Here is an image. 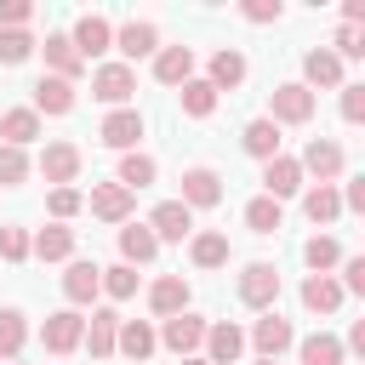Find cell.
<instances>
[{
  "instance_id": "obj_35",
  "label": "cell",
  "mask_w": 365,
  "mask_h": 365,
  "mask_svg": "<svg viewBox=\"0 0 365 365\" xmlns=\"http://www.w3.org/2000/svg\"><path fill=\"white\" fill-rule=\"evenodd\" d=\"M188 257H194V268H222L228 262V234H217V228L188 234Z\"/></svg>"
},
{
  "instance_id": "obj_48",
  "label": "cell",
  "mask_w": 365,
  "mask_h": 365,
  "mask_svg": "<svg viewBox=\"0 0 365 365\" xmlns=\"http://www.w3.org/2000/svg\"><path fill=\"white\" fill-rule=\"evenodd\" d=\"M336 194H342V211H365V177H348V188Z\"/></svg>"
},
{
  "instance_id": "obj_29",
  "label": "cell",
  "mask_w": 365,
  "mask_h": 365,
  "mask_svg": "<svg viewBox=\"0 0 365 365\" xmlns=\"http://www.w3.org/2000/svg\"><path fill=\"white\" fill-rule=\"evenodd\" d=\"M34 114H68L74 108V86L68 80H57V74H40L34 80V103H29Z\"/></svg>"
},
{
  "instance_id": "obj_2",
  "label": "cell",
  "mask_w": 365,
  "mask_h": 365,
  "mask_svg": "<svg viewBox=\"0 0 365 365\" xmlns=\"http://www.w3.org/2000/svg\"><path fill=\"white\" fill-rule=\"evenodd\" d=\"M234 291H240V302H245V308L268 314V308L279 302V268H274V262H245V268H240V279H234Z\"/></svg>"
},
{
  "instance_id": "obj_37",
  "label": "cell",
  "mask_w": 365,
  "mask_h": 365,
  "mask_svg": "<svg viewBox=\"0 0 365 365\" xmlns=\"http://www.w3.org/2000/svg\"><path fill=\"white\" fill-rule=\"evenodd\" d=\"M302 262H308L314 274H331V268L342 262V245H336V234H314V240L302 245Z\"/></svg>"
},
{
  "instance_id": "obj_33",
  "label": "cell",
  "mask_w": 365,
  "mask_h": 365,
  "mask_svg": "<svg viewBox=\"0 0 365 365\" xmlns=\"http://www.w3.org/2000/svg\"><path fill=\"white\" fill-rule=\"evenodd\" d=\"M154 177H160V165H154V160H148L143 148H131V154H120V171H114V182H120L125 194H137V188H148Z\"/></svg>"
},
{
  "instance_id": "obj_43",
  "label": "cell",
  "mask_w": 365,
  "mask_h": 365,
  "mask_svg": "<svg viewBox=\"0 0 365 365\" xmlns=\"http://www.w3.org/2000/svg\"><path fill=\"white\" fill-rule=\"evenodd\" d=\"M336 91H342V120L359 125V120H365V86H359V80H342Z\"/></svg>"
},
{
  "instance_id": "obj_22",
  "label": "cell",
  "mask_w": 365,
  "mask_h": 365,
  "mask_svg": "<svg viewBox=\"0 0 365 365\" xmlns=\"http://www.w3.org/2000/svg\"><path fill=\"white\" fill-rule=\"evenodd\" d=\"M29 257H40V262H68V257H74V228H68V222H46V228L29 240Z\"/></svg>"
},
{
  "instance_id": "obj_50",
  "label": "cell",
  "mask_w": 365,
  "mask_h": 365,
  "mask_svg": "<svg viewBox=\"0 0 365 365\" xmlns=\"http://www.w3.org/2000/svg\"><path fill=\"white\" fill-rule=\"evenodd\" d=\"M257 365H279V359H257Z\"/></svg>"
},
{
  "instance_id": "obj_46",
  "label": "cell",
  "mask_w": 365,
  "mask_h": 365,
  "mask_svg": "<svg viewBox=\"0 0 365 365\" xmlns=\"http://www.w3.org/2000/svg\"><path fill=\"white\" fill-rule=\"evenodd\" d=\"M240 17H245V23H279V17H285V6H279V0H245V6H240Z\"/></svg>"
},
{
  "instance_id": "obj_40",
  "label": "cell",
  "mask_w": 365,
  "mask_h": 365,
  "mask_svg": "<svg viewBox=\"0 0 365 365\" xmlns=\"http://www.w3.org/2000/svg\"><path fill=\"white\" fill-rule=\"evenodd\" d=\"M46 211H51V222H68V217L86 211V194H80V188H51V194H46Z\"/></svg>"
},
{
  "instance_id": "obj_4",
  "label": "cell",
  "mask_w": 365,
  "mask_h": 365,
  "mask_svg": "<svg viewBox=\"0 0 365 365\" xmlns=\"http://www.w3.org/2000/svg\"><path fill=\"white\" fill-rule=\"evenodd\" d=\"M245 348H257V359H279L285 348H297V325H291L285 314H274V308H268V314L245 331Z\"/></svg>"
},
{
  "instance_id": "obj_27",
  "label": "cell",
  "mask_w": 365,
  "mask_h": 365,
  "mask_svg": "<svg viewBox=\"0 0 365 365\" xmlns=\"http://www.w3.org/2000/svg\"><path fill=\"white\" fill-rule=\"evenodd\" d=\"M297 297H302V308H308V314H336V308L348 302V297H342V285H336L331 274H308Z\"/></svg>"
},
{
  "instance_id": "obj_10",
  "label": "cell",
  "mask_w": 365,
  "mask_h": 365,
  "mask_svg": "<svg viewBox=\"0 0 365 365\" xmlns=\"http://www.w3.org/2000/svg\"><path fill=\"white\" fill-rule=\"evenodd\" d=\"M177 182H182V194H177V200H182L188 211H211V205H222V177H217L211 165H188Z\"/></svg>"
},
{
  "instance_id": "obj_47",
  "label": "cell",
  "mask_w": 365,
  "mask_h": 365,
  "mask_svg": "<svg viewBox=\"0 0 365 365\" xmlns=\"http://www.w3.org/2000/svg\"><path fill=\"white\" fill-rule=\"evenodd\" d=\"M29 17H34L29 0H0V29H29Z\"/></svg>"
},
{
  "instance_id": "obj_30",
  "label": "cell",
  "mask_w": 365,
  "mask_h": 365,
  "mask_svg": "<svg viewBox=\"0 0 365 365\" xmlns=\"http://www.w3.org/2000/svg\"><path fill=\"white\" fill-rule=\"evenodd\" d=\"M154 348H160V342H154V325H148V319H120L114 354H125V359H137V365H143V359H148Z\"/></svg>"
},
{
  "instance_id": "obj_34",
  "label": "cell",
  "mask_w": 365,
  "mask_h": 365,
  "mask_svg": "<svg viewBox=\"0 0 365 365\" xmlns=\"http://www.w3.org/2000/svg\"><path fill=\"white\" fill-rule=\"evenodd\" d=\"M245 228H251V234H279V228H285V205L268 200V194L245 200Z\"/></svg>"
},
{
  "instance_id": "obj_17",
  "label": "cell",
  "mask_w": 365,
  "mask_h": 365,
  "mask_svg": "<svg viewBox=\"0 0 365 365\" xmlns=\"http://www.w3.org/2000/svg\"><path fill=\"white\" fill-rule=\"evenodd\" d=\"M262 194H268V200L302 194V165H297V154H274V160L262 165Z\"/></svg>"
},
{
  "instance_id": "obj_41",
  "label": "cell",
  "mask_w": 365,
  "mask_h": 365,
  "mask_svg": "<svg viewBox=\"0 0 365 365\" xmlns=\"http://www.w3.org/2000/svg\"><path fill=\"white\" fill-rule=\"evenodd\" d=\"M29 51H34V34L29 29H0V63L11 68V63H29Z\"/></svg>"
},
{
  "instance_id": "obj_8",
  "label": "cell",
  "mask_w": 365,
  "mask_h": 365,
  "mask_svg": "<svg viewBox=\"0 0 365 365\" xmlns=\"http://www.w3.org/2000/svg\"><path fill=\"white\" fill-rule=\"evenodd\" d=\"M205 325L211 319H200V314H171V319H160V331H154V342H165L171 354H200V342H205Z\"/></svg>"
},
{
  "instance_id": "obj_28",
  "label": "cell",
  "mask_w": 365,
  "mask_h": 365,
  "mask_svg": "<svg viewBox=\"0 0 365 365\" xmlns=\"http://www.w3.org/2000/svg\"><path fill=\"white\" fill-rule=\"evenodd\" d=\"M297 359L302 365H348V348H342V336L314 331V336H297Z\"/></svg>"
},
{
  "instance_id": "obj_26",
  "label": "cell",
  "mask_w": 365,
  "mask_h": 365,
  "mask_svg": "<svg viewBox=\"0 0 365 365\" xmlns=\"http://www.w3.org/2000/svg\"><path fill=\"white\" fill-rule=\"evenodd\" d=\"M302 217H308L314 228H331V222L342 217V194H336V182H314V188L302 194Z\"/></svg>"
},
{
  "instance_id": "obj_36",
  "label": "cell",
  "mask_w": 365,
  "mask_h": 365,
  "mask_svg": "<svg viewBox=\"0 0 365 365\" xmlns=\"http://www.w3.org/2000/svg\"><path fill=\"white\" fill-rule=\"evenodd\" d=\"M23 342H29V319H23V308H0V359H17Z\"/></svg>"
},
{
  "instance_id": "obj_31",
  "label": "cell",
  "mask_w": 365,
  "mask_h": 365,
  "mask_svg": "<svg viewBox=\"0 0 365 365\" xmlns=\"http://www.w3.org/2000/svg\"><path fill=\"white\" fill-rule=\"evenodd\" d=\"M34 137H40V114L34 108H6L0 114V143L6 148H29Z\"/></svg>"
},
{
  "instance_id": "obj_1",
  "label": "cell",
  "mask_w": 365,
  "mask_h": 365,
  "mask_svg": "<svg viewBox=\"0 0 365 365\" xmlns=\"http://www.w3.org/2000/svg\"><path fill=\"white\" fill-rule=\"evenodd\" d=\"M314 108H319V97H314L302 80H285V86L268 91V120H274V125H308Z\"/></svg>"
},
{
  "instance_id": "obj_9",
  "label": "cell",
  "mask_w": 365,
  "mask_h": 365,
  "mask_svg": "<svg viewBox=\"0 0 365 365\" xmlns=\"http://www.w3.org/2000/svg\"><path fill=\"white\" fill-rule=\"evenodd\" d=\"M143 131H148V120H143L137 108H114V114L97 125V143H103V148H120V154H131V148L143 143Z\"/></svg>"
},
{
  "instance_id": "obj_25",
  "label": "cell",
  "mask_w": 365,
  "mask_h": 365,
  "mask_svg": "<svg viewBox=\"0 0 365 365\" xmlns=\"http://www.w3.org/2000/svg\"><path fill=\"white\" fill-rule=\"evenodd\" d=\"M302 86H308V91H336V86H342V63H336L325 46H314V51L302 57Z\"/></svg>"
},
{
  "instance_id": "obj_16",
  "label": "cell",
  "mask_w": 365,
  "mask_h": 365,
  "mask_svg": "<svg viewBox=\"0 0 365 365\" xmlns=\"http://www.w3.org/2000/svg\"><path fill=\"white\" fill-rule=\"evenodd\" d=\"M245 74H251V63H245V51H234V46H222V51H211V68H205V86H211V91H240V86H245Z\"/></svg>"
},
{
  "instance_id": "obj_12",
  "label": "cell",
  "mask_w": 365,
  "mask_h": 365,
  "mask_svg": "<svg viewBox=\"0 0 365 365\" xmlns=\"http://www.w3.org/2000/svg\"><path fill=\"white\" fill-rule=\"evenodd\" d=\"M114 51L125 57V68L137 63V57H154L160 51V29L148 23V17H131V23H120L114 29Z\"/></svg>"
},
{
  "instance_id": "obj_18",
  "label": "cell",
  "mask_w": 365,
  "mask_h": 365,
  "mask_svg": "<svg viewBox=\"0 0 365 365\" xmlns=\"http://www.w3.org/2000/svg\"><path fill=\"white\" fill-rule=\"evenodd\" d=\"M148 63H154V80L160 86H188L194 80V46H160Z\"/></svg>"
},
{
  "instance_id": "obj_39",
  "label": "cell",
  "mask_w": 365,
  "mask_h": 365,
  "mask_svg": "<svg viewBox=\"0 0 365 365\" xmlns=\"http://www.w3.org/2000/svg\"><path fill=\"white\" fill-rule=\"evenodd\" d=\"M137 285H143V279H137V268H125V262L103 268V297H108V302H131V297H137Z\"/></svg>"
},
{
  "instance_id": "obj_19",
  "label": "cell",
  "mask_w": 365,
  "mask_h": 365,
  "mask_svg": "<svg viewBox=\"0 0 365 365\" xmlns=\"http://www.w3.org/2000/svg\"><path fill=\"white\" fill-rule=\"evenodd\" d=\"M154 257H160L154 228H148V222H120V262H125V268H143V262H154Z\"/></svg>"
},
{
  "instance_id": "obj_23",
  "label": "cell",
  "mask_w": 365,
  "mask_h": 365,
  "mask_svg": "<svg viewBox=\"0 0 365 365\" xmlns=\"http://www.w3.org/2000/svg\"><path fill=\"white\" fill-rule=\"evenodd\" d=\"M114 336H120V314H114V308H91L80 348H91V359H108V354H114Z\"/></svg>"
},
{
  "instance_id": "obj_11",
  "label": "cell",
  "mask_w": 365,
  "mask_h": 365,
  "mask_svg": "<svg viewBox=\"0 0 365 365\" xmlns=\"http://www.w3.org/2000/svg\"><path fill=\"white\" fill-rule=\"evenodd\" d=\"M148 228H154L160 245H182V240L194 234V211H188L182 200H160V205L148 211Z\"/></svg>"
},
{
  "instance_id": "obj_32",
  "label": "cell",
  "mask_w": 365,
  "mask_h": 365,
  "mask_svg": "<svg viewBox=\"0 0 365 365\" xmlns=\"http://www.w3.org/2000/svg\"><path fill=\"white\" fill-rule=\"evenodd\" d=\"M240 148H245L251 160H262V165H268V160L279 154V125H274L268 114H262V120H251V125L240 131Z\"/></svg>"
},
{
  "instance_id": "obj_24",
  "label": "cell",
  "mask_w": 365,
  "mask_h": 365,
  "mask_svg": "<svg viewBox=\"0 0 365 365\" xmlns=\"http://www.w3.org/2000/svg\"><path fill=\"white\" fill-rule=\"evenodd\" d=\"M40 51H46V74H57V80H68V86H74V80L86 74L80 51L68 46V34H46V46H40Z\"/></svg>"
},
{
  "instance_id": "obj_51",
  "label": "cell",
  "mask_w": 365,
  "mask_h": 365,
  "mask_svg": "<svg viewBox=\"0 0 365 365\" xmlns=\"http://www.w3.org/2000/svg\"><path fill=\"white\" fill-rule=\"evenodd\" d=\"M11 365H17V359H11Z\"/></svg>"
},
{
  "instance_id": "obj_45",
  "label": "cell",
  "mask_w": 365,
  "mask_h": 365,
  "mask_svg": "<svg viewBox=\"0 0 365 365\" xmlns=\"http://www.w3.org/2000/svg\"><path fill=\"white\" fill-rule=\"evenodd\" d=\"M0 262H29V234L23 228H0Z\"/></svg>"
},
{
  "instance_id": "obj_44",
  "label": "cell",
  "mask_w": 365,
  "mask_h": 365,
  "mask_svg": "<svg viewBox=\"0 0 365 365\" xmlns=\"http://www.w3.org/2000/svg\"><path fill=\"white\" fill-rule=\"evenodd\" d=\"M336 268H342V279H336L342 297H365V257H342Z\"/></svg>"
},
{
  "instance_id": "obj_6",
  "label": "cell",
  "mask_w": 365,
  "mask_h": 365,
  "mask_svg": "<svg viewBox=\"0 0 365 365\" xmlns=\"http://www.w3.org/2000/svg\"><path fill=\"white\" fill-rule=\"evenodd\" d=\"M68 46L80 51V63H91V57L114 51V23H108L103 11H86V17H74V29H68Z\"/></svg>"
},
{
  "instance_id": "obj_14",
  "label": "cell",
  "mask_w": 365,
  "mask_h": 365,
  "mask_svg": "<svg viewBox=\"0 0 365 365\" xmlns=\"http://www.w3.org/2000/svg\"><path fill=\"white\" fill-rule=\"evenodd\" d=\"M40 177H46L51 188H74V177H80V148H74V143H46V148H40Z\"/></svg>"
},
{
  "instance_id": "obj_49",
  "label": "cell",
  "mask_w": 365,
  "mask_h": 365,
  "mask_svg": "<svg viewBox=\"0 0 365 365\" xmlns=\"http://www.w3.org/2000/svg\"><path fill=\"white\" fill-rule=\"evenodd\" d=\"M182 365H211V359H205V354H188V359H182Z\"/></svg>"
},
{
  "instance_id": "obj_38",
  "label": "cell",
  "mask_w": 365,
  "mask_h": 365,
  "mask_svg": "<svg viewBox=\"0 0 365 365\" xmlns=\"http://www.w3.org/2000/svg\"><path fill=\"white\" fill-rule=\"evenodd\" d=\"M177 97H182V114H188V120H205V114L217 108V91H211L200 74H194L188 86H177Z\"/></svg>"
},
{
  "instance_id": "obj_21",
  "label": "cell",
  "mask_w": 365,
  "mask_h": 365,
  "mask_svg": "<svg viewBox=\"0 0 365 365\" xmlns=\"http://www.w3.org/2000/svg\"><path fill=\"white\" fill-rule=\"evenodd\" d=\"M131 200H137V194H125L120 182H97L86 205H91L97 222H131Z\"/></svg>"
},
{
  "instance_id": "obj_13",
  "label": "cell",
  "mask_w": 365,
  "mask_h": 365,
  "mask_svg": "<svg viewBox=\"0 0 365 365\" xmlns=\"http://www.w3.org/2000/svg\"><path fill=\"white\" fill-rule=\"evenodd\" d=\"M63 297H68V308H86V302H97V297H103V268H97V262H86V257H68Z\"/></svg>"
},
{
  "instance_id": "obj_15",
  "label": "cell",
  "mask_w": 365,
  "mask_h": 365,
  "mask_svg": "<svg viewBox=\"0 0 365 365\" xmlns=\"http://www.w3.org/2000/svg\"><path fill=\"white\" fill-rule=\"evenodd\" d=\"M205 359L211 365H240V354H245V331L234 325V319H217V325H205Z\"/></svg>"
},
{
  "instance_id": "obj_20",
  "label": "cell",
  "mask_w": 365,
  "mask_h": 365,
  "mask_svg": "<svg viewBox=\"0 0 365 365\" xmlns=\"http://www.w3.org/2000/svg\"><path fill=\"white\" fill-rule=\"evenodd\" d=\"M148 308H154V319L188 314V279H182V274H160V279L148 285Z\"/></svg>"
},
{
  "instance_id": "obj_7",
  "label": "cell",
  "mask_w": 365,
  "mask_h": 365,
  "mask_svg": "<svg viewBox=\"0 0 365 365\" xmlns=\"http://www.w3.org/2000/svg\"><path fill=\"white\" fill-rule=\"evenodd\" d=\"M80 336H86V314H80V308H57V314H46V325H40L46 354H74Z\"/></svg>"
},
{
  "instance_id": "obj_42",
  "label": "cell",
  "mask_w": 365,
  "mask_h": 365,
  "mask_svg": "<svg viewBox=\"0 0 365 365\" xmlns=\"http://www.w3.org/2000/svg\"><path fill=\"white\" fill-rule=\"evenodd\" d=\"M29 171H34V165H29V154H23V148H6V143H0V188H17V182H23Z\"/></svg>"
},
{
  "instance_id": "obj_5",
  "label": "cell",
  "mask_w": 365,
  "mask_h": 365,
  "mask_svg": "<svg viewBox=\"0 0 365 365\" xmlns=\"http://www.w3.org/2000/svg\"><path fill=\"white\" fill-rule=\"evenodd\" d=\"M131 91H137V68H125V63H97V68H91V97H97V103L131 108Z\"/></svg>"
},
{
  "instance_id": "obj_3",
  "label": "cell",
  "mask_w": 365,
  "mask_h": 365,
  "mask_svg": "<svg viewBox=\"0 0 365 365\" xmlns=\"http://www.w3.org/2000/svg\"><path fill=\"white\" fill-rule=\"evenodd\" d=\"M297 165H302V177H314V182H336V177L348 171V154H342L336 137H308V148L297 154Z\"/></svg>"
}]
</instances>
